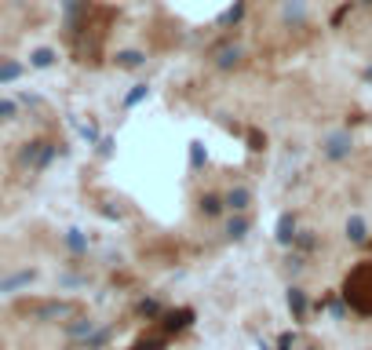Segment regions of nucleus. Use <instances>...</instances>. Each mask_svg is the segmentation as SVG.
Here are the masks:
<instances>
[{
    "label": "nucleus",
    "mask_w": 372,
    "mask_h": 350,
    "mask_svg": "<svg viewBox=\"0 0 372 350\" xmlns=\"http://www.w3.org/2000/svg\"><path fill=\"white\" fill-rule=\"evenodd\" d=\"M248 146H252V150H263V146H267V135H259V132H248Z\"/></svg>",
    "instance_id": "18"
},
{
    "label": "nucleus",
    "mask_w": 372,
    "mask_h": 350,
    "mask_svg": "<svg viewBox=\"0 0 372 350\" xmlns=\"http://www.w3.org/2000/svg\"><path fill=\"white\" fill-rule=\"evenodd\" d=\"M22 73H26L22 62H15V58H0V84H11V81H19Z\"/></svg>",
    "instance_id": "9"
},
{
    "label": "nucleus",
    "mask_w": 372,
    "mask_h": 350,
    "mask_svg": "<svg viewBox=\"0 0 372 350\" xmlns=\"http://www.w3.org/2000/svg\"><path fill=\"white\" fill-rule=\"evenodd\" d=\"M281 19H285V22H292V26L306 22V0H285V8H281Z\"/></svg>",
    "instance_id": "8"
},
{
    "label": "nucleus",
    "mask_w": 372,
    "mask_h": 350,
    "mask_svg": "<svg viewBox=\"0 0 372 350\" xmlns=\"http://www.w3.org/2000/svg\"><path fill=\"white\" fill-rule=\"evenodd\" d=\"M223 201H227V208H230V212H244L248 205H252V190H248L244 182H237V186H230V190H227V197H223Z\"/></svg>",
    "instance_id": "5"
},
{
    "label": "nucleus",
    "mask_w": 372,
    "mask_h": 350,
    "mask_svg": "<svg viewBox=\"0 0 372 350\" xmlns=\"http://www.w3.org/2000/svg\"><path fill=\"white\" fill-rule=\"evenodd\" d=\"M244 230H248V219L237 212V219H230V227H227V234L230 237H244Z\"/></svg>",
    "instance_id": "14"
},
{
    "label": "nucleus",
    "mask_w": 372,
    "mask_h": 350,
    "mask_svg": "<svg viewBox=\"0 0 372 350\" xmlns=\"http://www.w3.org/2000/svg\"><path fill=\"white\" fill-rule=\"evenodd\" d=\"M208 62H212L215 70L230 73V70H237L241 62H244V48H241L234 37H227V41H219V44H212V48H208Z\"/></svg>",
    "instance_id": "3"
},
{
    "label": "nucleus",
    "mask_w": 372,
    "mask_h": 350,
    "mask_svg": "<svg viewBox=\"0 0 372 350\" xmlns=\"http://www.w3.org/2000/svg\"><path fill=\"white\" fill-rule=\"evenodd\" d=\"M81 135H84L88 143H99V124H84V128H81Z\"/></svg>",
    "instance_id": "17"
},
{
    "label": "nucleus",
    "mask_w": 372,
    "mask_h": 350,
    "mask_svg": "<svg viewBox=\"0 0 372 350\" xmlns=\"http://www.w3.org/2000/svg\"><path fill=\"white\" fill-rule=\"evenodd\" d=\"M143 62H146V51H139V48H124V51L113 55V66L117 70H139Z\"/></svg>",
    "instance_id": "6"
},
{
    "label": "nucleus",
    "mask_w": 372,
    "mask_h": 350,
    "mask_svg": "<svg viewBox=\"0 0 372 350\" xmlns=\"http://www.w3.org/2000/svg\"><path fill=\"white\" fill-rule=\"evenodd\" d=\"M244 19V0H237V4H230V11L219 19V26H237Z\"/></svg>",
    "instance_id": "12"
},
{
    "label": "nucleus",
    "mask_w": 372,
    "mask_h": 350,
    "mask_svg": "<svg viewBox=\"0 0 372 350\" xmlns=\"http://www.w3.org/2000/svg\"><path fill=\"white\" fill-rule=\"evenodd\" d=\"M351 135L347 132H332V135H325L321 139V157H325V161H343V157L351 153Z\"/></svg>",
    "instance_id": "4"
},
{
    "label": "nucleus",
    "mask_w": 372,
    "mask_h": 350,
    "mask_svg": "<svg viewBox=\"0 0 372 350\" xmlns=\"http://www.w3.org/2000/svg\"><path fill=\"white\" fill-rule=\"evenodd\" d=\"M55 153H58V143L55 139H29V143H22V150H19V172H29V175H41L51 161H55Z\"/></svg>",
    "instance_id": "2"
},
{
    "label": "nucleus",
    "mask_w": 372,
    "mask_h": 350,
    "mask_svg": "<svg viewBox=\"0 0 372 350\" xmlns=\"http://www.w3.org/2000/svg\"><path fill=\"white\" fill-rule=\"evenodd\" d=\"M146 95H150V88L146 84H135L128 95H124V110H132V106H139L143 99H146Z\"/></svg>",
    "instance_id": "11"
},
{
    "label": "nucleus",
    "mask_w": 372,
    "mask_h": 350,
    "mask_svg": "<svg viewBox=\"0 0 372 350\" xmlns=\"http://www.w3.org/2000/svg\"><path fill=\"white\" fill-rule=\"evenodd\" d=\"M190 165H194V168L205 165V146H201V143H190Z\"/></svg>",
    "instance_id": "16"
},
{
    "label": "nucleus",
    "mask_w": 372,
    "mask_h": 350,
    "mask_svg": "<svg viewBox=\"0 0 372 350\" xmlns=\"http://www.w3.org/2000/svg\"><path fill=\"white\" fill-rule=\"evenodd\" d=\"M358 4H372V0H358Z\"/></svg>",
    "instance_id": "19"
},
{
    "label": "nucleus",
    "mask_w": 372,
    "mask_h": 350,
    "mask_svg": "<svg viewBox=\"0 0 372 350\" xmlns=\"http://www.w3.org/2000/svg\"><path fill=\"white\" fill-rule=\"evenodd\" d=\"M223 208H227V201H223L219 194H205V197H201V212H205L208 219H215V215H223Z\"/></svg>",
    "instance_id": "10"
},
{
    "label": "nucleus",
    "mask_w": 372,
    "mask_h": 350,
    "mask_svg": "<svg viewBox=\"0 0 372 350\" xmlns=\"http://www.w3.org/2000/svg\"><path fill=\"white\" fill-rule=\"evenodd\" d=\"M292 230H296V219H292V215H281V222H277V237H281V241H292V237H296Z\"/></svg>",
    "instance_id": "13"
},
{
    "label": "nucleus",
    "mask_w": 372,
    "mask_h": 350,
    "mask_svg": "<svg viewBox=\"0 0 372 350\" xmlns=\"http://www.w3.org/2000/svg\"><path fill=\"white\" fill-rule=\"evenodd\" d=\"M0 58H4V55H0Z\"/></svg>",
    "instance_id": "20"
},
{
    "label": "nucleus",
    "mask_w": 372,
    "mask_h": 350,
    "mask_svg": "<svg viewBox=\"0 0 372 350\" xmlns=\"http://www.w3.org/2000/svg\"><path fill=\"white\" fill-rule=\"evenodd\" d=\"M55 58H58L55 48H33V51H29V70H51Z\"/></svg>",
    "instance_id": "7"
},
{
    "label": "nucleus",
    "mask_w": 372,
    "mask_h": 350,
    "mask_svg": "<svg viewBox=\"0 0 372 350\" xmlns=\"http://www.w3.org/2000/svg\"><path fill=\"white\" fill-rule=\"evenodd\" d=\"M343 299L361 317H372V263H358L343 281Z\"/></svg>",
    "instance_id": "1"
},
{
    "label": "nucleus",
    "mask_w": 372,
    "mask_h": 350,
    "mask_svg": "<svg viewBox=\"0 0 372 350\" xmlns=\"http://www.w3.org/2000/svg\"><path fill=\"white\" fill-rule=\"evenodd\" d=\"M15 117H19V103L0 99V120H15Z\"/></svg>",
    "instance_id": "15"
}]
</instances>
